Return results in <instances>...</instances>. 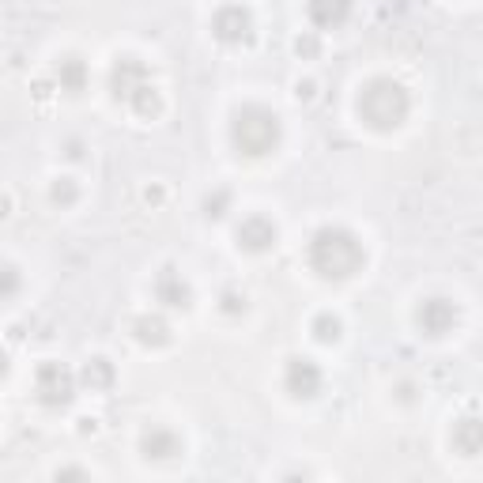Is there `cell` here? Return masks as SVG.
Masks as SVG:
<instances>
[{
	"label": "cell",
	"instance_id": "cell-1",
	"mask_svg": "<svg viewBox=\"0 0 483 483\" xmlns=\"http://www.w3.org/2000/svg\"><path fill=\"white\" fill-rule=\"evenodd\" d=\"M362 242L344 227H321L310 238V268L321 280H347L362 268Z\"/></svg>",
	"mask_w": 483,
	"mask_h": 483
},
{
	"label": "cell",
	"instance_id": "cell-2",
	"mask_svg": "<svg viewBox=\"0 0 483 483\" xmlns=\"http://www.w3.org/2000/svg\"><path fill=\"white\" fill-rule=\"evenodd\" d=\"M412 110V99L397 80H371L359 94V118L374 132H393L404 125Z\"/></svg>",
	"mask_w": 483,
	"mask_h": 483
},
{
	"label": "cell",
	"instance_id": "cell-3",
	"mask_svg": "<svg viewBox=\"0 0 483 483\" xmlns=\"http://www.w3.org/2000/svg\"><path fill=\"white\" fill-rule=\"evenodd\" d=\"M110 91H113V99H121L132 113H140V118H156V113L163 110L159 91H156L148 68L137 61V57H121V61L113 65V72H110Z\"/></svg>",
	"mask_w": 483,
	"mask_h": 483
},
{
	"label": "cell",
	"instance_id": "cell-4",
	"mask_svg": "<svg viewBox=\"0 0 483 483\" xmlns=\"http://www.w3.org/2000/svg\"><path fill=\"white\" fill-rule=\"evenodd\" d=\"M230 140L242 156H268L280 144V118L268 106H242L230 125Z\"/></svg>",
	"mask_w": 483,
	"mask_h": 483
},
{
	"label": "cell",
	"instance_id": "cell-5",
	"mask_svg": "<svg viewBox=\"0 0 483 483\" xmlns=\"http://www.w3.org/2000/svg\"><path fill=\"white\" fill-rule=\"evenodd\" d=\"M34 397H38V404H46V408H65V404H72L76 378L68 374V366H61V362H42L38 366Z\"/></svg>",
	"mask_w": 483,
	"mask_h": 483
},
{
	"label": "cell",
	"instance_id": "cell-6",
	"mask_svg": "<svg viewBox=\"0 0 483 483\" xmlns=\"http://www.w3.org/2000/svg\"><path fill=\"white\" fill-rule=\"evenodd\" d=\"M211 34L227 46H242V42H249V34H254V15L242 4H227L216 12V19H211Z\"/></svg>",
	"mask_w": 483,
	"mask_h": 483
},
{
	"label": "cell",
	"instance_id": "cell-7",
	"mask_svg": "<svg viewBox=\"0 0 483 483\" xmlns=\"http://www.w3.org/2000/svg\"><path fill=\"white\" fill-rule=\"evenodd\" d=\"M416 321H419V328L427 336H446V333H453V325H457V306L450 299H427L416 310Z\"/></svg>",
	"mask_w": 483,
	"mask_h": 483
},
{
	"label": "cell",
	"instance_id": "cell-8",
	"mask_svg": "<svg viewBox=\"0 0 483 483\" xmlns=\"http://www.w3.org/2000/svg\"><path fill=\"white\" fill-rule=\"evenodd\" d=\"M283 385H287V393L299 397V400L318 397V389H321V371H318V362H310V359H291V362H287Z\"/></svg>",
	"mask_w": 483,
	"mask_h": 483
},
{
	"label": "cell",
	"instance_id": "cell-9",
	"mask_svg": "<svg viewBox=\"0 0 483 483\" xmlns=\"http://www.w3.org/2000/svg\"><path fill=\"white\" fill-rule=\"evenodd\" d=\"M238 246L246 249V254H264V249H273V246H276V223L264 219V216L242 219V227H238Z\"/></svg>",
	"mask_w": 483,
	"mask_h": 483
},
{
	"label": "cell",
	"instance_id": "cell-10",
	"mask_svg": "<svg viewBox=\"0 0 483 483\" xmlns=\"http://www.w3.org/2000/svg\"><path fill=\"white\" fill-rule=\"evenodd\" d=\"M156 299L163 306H170V310H185V306L192 302V291H189V283L182 280L178 268H163V273L156 276Z\"/></svg>",
	"mask_w": 483,
	"mask_h": 483
},
{
	"label": "cell",
	"instance_id": "cell-11",
	"mask_svg": "<svg viewBox=\"0 0 483 483\" xmlns=\"http://www.w3.org/2000/svg\"><path fill=\"white\" fill-rule=\"evenodd\" d=\"M306 12H310V19L321 31H336L352 19V0H310Z\"/></svg>",
	"mask_w": 483,
	"mask_h": 483
},
{
	"label": "cell",
	"instance_id": "cell-12",
	"mask_svg": "<svg viewBox=\"0 0 483 483\" xmlns=\"http://www.w3.org/2000/svg\"><path fill=\"white\" fill-rule=\"evenodd\" d=\"M140 446H144V457H151V461H170V457L182 453V438L166 427H151Z\"/></svg>",
	"mask_w": 483,
	"mask_h": 483
},
{
	"label": "cell",
	"instance_id": "cell-13",
	"mask_svg": "<svg viewBox=\"0 0 483 483\" xmlns=\"http://www.w3.org/2000/svg\"><path fill=\"white\" fill-rule=\"evenodd\" d=\"M132 333H137V340H140L144 347H163V344H170V325H166V318H159V314L137 318V321H132Z\"/></svg>",
	"mask_w": 483,
	"mask_h": 483
},
{
	"label": "cell",
	"instance_id": "cell-14",
	"mask_svg": "<svg viewBox=\"0 0 483 483\" xmlns=\"http://www.w3.org/2000/svg\"><path fill=\"white\" fill-rule=\"evenodd\" d=\"M453 450L457 453H465V457H476L483 450V427H479V419L476 416H465L453 427Z\"/></svg>",
	"mask_w": 483,
	"mask_h": 483
},
{
	"label": "cell",
	"instance_id": "cell-15",
	"mask_svg": "<svg viewBox=\"0 0 483 483\" xmlns=\"http://www.w3.org/2000/svg\"><path fill=\"white\" fill-rule=\"evenodd\" d=\"M57 84H61V91H68V94H80L87 87V65L80 61V57H65V61L57 65Z\"/></svg>",
	"mask_w": 483,
	"mask_h": 483
},
{
	"label": "cell",
	"instance_id": "cell-16",
	"mask_svg": "<svg viewBox=\"0 0 483 483\" xmlns=\"http://www.w3.org/2000/svg\"><path fill=\"white\" fill-rule=\"evenodd\" d=\"M84 385H87V389H110V385H113V366L106 359H91L84 366Z\"/></svg>",
	"mask_w": 483,
	"mask_h": 483
},
{
	"label": "cell",
	"instance_id": "cell-17",
	"mask_svg": "<svg viewBox=\"0 0 483 483\" xmlns=\"http://www.w3.org/2000/svg\"><path fill=\"white\" fill-rule=\"evenodd\" d=\"M314 336H318L321 344H336V340H340V321H336L333 314H321V318L314 321Z\"/></svg>",
	"mask_w": 483,
	"mask_h": 483
},
{
	"label": "cell",
	"instance_id": "cell-18",
	"mask_svg": "<svg viewBox=\"0 0 483 483\" xmlns=\"http://www.w3.org/2000/svg\"><path fill=\"white\" fill-rule=\"evenodd\" d=\"M19 283H23V280H19L15 268H12V264H0V302L15 299V295H19Z\"/></svg>",
	"mask_w": 483,
	"mask_h": 483
},
{
	"label": "cell",
	"instance_id": "cell-19",
	"mask_svg": "<svg viewBox=\"0 0 483 483\" xmlns=\"http://www.w3.org/2000/svg\"><path fill=\"white\" fill-rule=\"evenodd\" d=\"M49 197H53V204H76V185H72L68 178H61V182L53 185Z\"/></svg>",
	"mask_w": 483,
	"mask_h": 483
},
{
	"label": "cell",
	"instance_id": "cell-20",
	"mask_svg": "<svg viewBox=\"0 0 483 483\" xmlns=\"http://www.w3.org/2000/svg\"><path fill=\"white\" fill-rule=\"evenodd\" d=\"M223 310H227V314H238V310H246V295L227 291V295H223Z\"/></svg>",
	"mask_w": 483,
	"mask_h": 483
},
{
	"label": "cell",
	"instance_id": "cell-21",
	"mask_svg": "<svg viewBox=\"0 0 483 483\" xmlns=\"http://www.w3.org/2000/svg\"><path fill=\"white\" fill-rule=\"evenodd\" d=\"M204 208H208V216H223V208H227V192H219V197H216V201H208Z\"/></svg>",
	"mask_w": 483,
	"mask_h": 483
},
{
	"label": "cell",
	"instance_id": "cell-22",
	"mask_svg": "<svg viewBox=\"0 0 483 483\" xmlns=\"http://www.w3.org/2000/svg\"><path fill=\"white\" fill-rule=\"evenodd\" d=\"M57 479H87V472L84 469H61V472H57Z\"/></svg>",
	"mask_w": 483,
	"mask_h": 483
},
{
	"label": "cell",
	"instance_id": "cell-23",
	"mask_svg": "<svg viewBox=\"0 0 483 483\" xmlns=\"http://www.w3.org/2000/svg\"><path fill=\"white\" fill-rule=\"evenodd\" d=\"M4 374H8V355L0 352V378H4Z\"/></svg>",
	"mask_w": 483,
	"mask_h": 483
}]
</instances>
